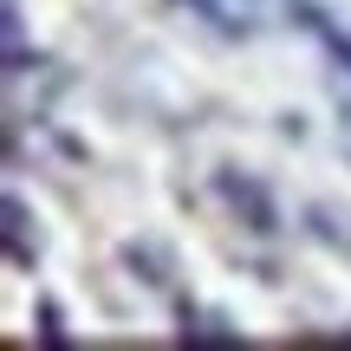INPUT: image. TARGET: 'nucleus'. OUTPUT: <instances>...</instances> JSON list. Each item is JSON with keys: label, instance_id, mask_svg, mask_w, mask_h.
Masks as SVG:
<instances>
[{"label": "nucleus", "instance_id": "1", "mask_svg": "<svg viewBox=\"0 0 351 351\" xmlns=\"http://www.w3.org/2000/svg\"><path fill=\"white\" fill-rule=\"evenodd\" d=\"M221 195L234 202V208H241V202H247L254 228H274V202H267V195H261V189H254V182H241V176H221Z\"/></svg>", "mask_w": 351, "mask_h": 351}, {"label": "nucleus", "instance_id": "2", "mask_svg": "<svg viewBox=\"0 0 351 351\" xmlns=\"http://www.w3.org/2000/svg\"><path fill=\"white\" fill-rule=\"evenodd\" d=\"M7 234H13V254L26 261V208L20 202H7Z\"/></svg>", "mask_w": 351, "mask_h": 351}]
</instances>
